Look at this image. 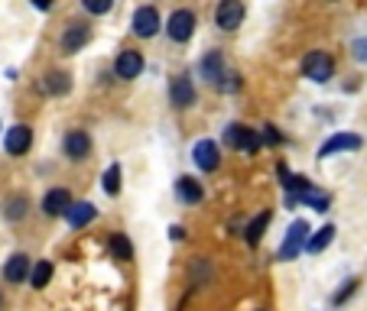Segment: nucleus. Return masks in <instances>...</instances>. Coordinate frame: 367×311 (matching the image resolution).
I'll return each mask as SVG.
<instances>
[{"mask_svg":"<svg viewBox=\"0 0 367 311\" xmlns=\"http://www.w3.org/2000/svg\"><path fill=\"white\" fill-rule=\"evenodd\" d=\"M306 244H309V224H306V220H292V227L286 230V240H283L280 253H276V260H280V263L296 260L299 253L306 250Z\"/></svg>","mask_w":367,"mask_h":311,"instance_id":"obj_1","label":"nucleus"},{"mask_svg":"<svg viewBox=\"0 0 367 311\" xmlns=\"http://www.w3.org/2000/svg\"><path fill=\"white\" fill-rule=\"evenodd\" d=\"M302 75L309 78V81H316V84H325L328 78L335 75V62L328 52L316 49V52H309L306 59H302Z\"/></svg>","mask_w":367,"mask_h":311,"instance_id":"obj_2","label":"nucleus"},{"mask_svg":"<svg viewBox=\"0 0 367 311\" xmlns=\"http://www.w3.org/2000/svg\"><path fill=\"white\" fill-rule=\"evenodd\" d=\"M224 143H228V146H234V150L254 152V150H260V143H264V136L257 133V130H250V126H244V124H231L228 130H224Z\"/></svg>","mask_w":367,"mask_h":311,"instance_id":"obj_3","label":"nucleus"},{"mask_svg":"<svg viewBox=\"0 0 367 311\" xmlns=\"http://www.w3.org/2000/svg\"><path fill=\"white\" fill-rule=\"evenodd\" d=\"M361 146H364V140H361L358 133H335L322 143L318 159H328V156H335V152H358Z\"/></svg>","mask_w":367,"mask_h":311,"instance_id":"obj_4","label":"nucleus"},{"mask_svg":"<svg viewBox=\"0 0 367 311\" xmlns=\"http://www.w3.org/2000/svg\"><path fill=\"white\" fill-rule=\"evenodd\" d=\"M166 33H169L172 42H188L192 33H195V13H192V10H176V13L169 17Z\"/></svg>","mask_w":367,"mask_h":311,"instance_id":"obj_5","label":"nucleus"},{"mask_svg":"<svg viewBox=\"0 0 367 311\" xmlns=\"http://www.w3.org/2000/svg\"><path fill=\"white\" fill-rule=\"evenodd\" d=\"M198 72H202V78H205L208 84L221 88V91H224V78H231L228 72H224V55L221 52H208L205 59L198 62Z\"/></svg>","mask_w":367,"mask_h":311,"instance_id":"obj_6","label":"nucleus"},{"mask_svg":"<svg viewBox=\"0 0 367 311\" xmlns=\"http://www.w3.org/2000/svg\"><path fill=\"white\" fill-rule=\"evenodd\" d=\"M192 162H195L202 172H214L218 162H221V152H218V143L214 140H198L192 146Z\"/></svg>","mask_w":367,"mask_h":311,"instance_id":"obj_7","label":"nucleus"},{"mask_svg":"<svg viewBox=\"0 0 367 311\" xmlns=\"http://www.w3.org/2000/svg\"><path fill=\"white\" fill-rule=\"evenodd\" d=\"M240 20H244V4L240 0H221L218 10H214V23L221 29H238Z\"/></svg>","mask_w":367,"mask_h":311,"instance_id":"obj_8","label":"nucleus"},{"mask_svg":"<svg viewBox=\"0 0 367 311\" xmlns=\"http://www.w3.org/2000/svg\"><path fill=\"white\" fill-rule=\"evenodd\" d=\"M156 29H160V10L156 7H137L134 10V33H137L140 39L156 36Z\"/></svg>","mask_w":367,"mask_h":311,"instance_id":"obj_9","label":"nucleus"},{"mask_svg":"<svg viewBox=\"0 0 367 311\" xmlns=\"http://www.w3.org/2000/svg\"><path fill=\"white\" fill-rule=\"evenodd\" d=\"M33 146V130L26 124H17L7 130V140H4V150L10 152V156H23L26 150Z\"/></svg>","mask_w":367,"mask_h":311,"instance_id":"obj_10","label":"nucleus"},{"mask_svg":"<svg viewBox=\"0 0 367 311\" xmlns=\"http://www.w3.org/2000/svg\"><path fill=\"white\" fill-rule=\"evenodd\" d=\"M140 72H143V55H140L137 49L120 52L117 62H114V75L124 78V81H130V78H140Z\"/></svg>","mask_w":367,"mask_h":311,"instance_id":"obj_11","label":"nucleus"},{"mask_svg":"<svg viewBox=\"0 0 367 311\" xmlns=\"http://www.w3.org/2000/svg\"><path fill=\"white\" fill-rule=\"evenodd\" d=\"M72 194L65 192V188H52L49 194L43 198V211L49 214V218H62V214H69V208H72Z\"/></svg>","mask_w":367,"mask_h":311,"instance_id":"obj_12","label":"nucleus"},{"mask_svg":"<svg viewBox=\"0 0 367 311\" xmlns=\"http://www.w3.org/2000/svg\"><path fill=\"white\" fill-rule=\"evenodd\" d=\"M88 39H91V29H88V23H72L69 29H65V36H62V52H65V55H72V52H78Z\"/></svg>","mask_w":367,"mask_h":311,"instance_id":"obj_13","label":"nucleus"},{"mask_svg":"<svg viewBox=\"0 0 367 311\" xmlns=\"http://www.w3.org/2000/svg\"><path fill=\"white\" fill-rule=\"evenodd\" d=\"M169 98L176 107H192L195 104V84H192V78H186V75L176 78L169 88Z\"/></svg>","mask_w":367,"mask_h":311,"instance_id":"obj_14","label":"nucleus"},{"mask_svg":"<svg viewBox=\"0 0 367 311\" xmlns=\"http://www.w3.org/2000/svg\"><path fill=\"white\" fill-rule=\"evenodd\" d=\"M88 152H91V136L85 130H72L65 136V156L69 159H88Z\"/></svg>","mask_w":367,"mask_h":311,"instance_id":"obj_15","label":"nucleus"},{"mask_svg":"<svg viewBox=\"0 0 367 311\" xmlns=\"http://www.w3.org/2000/svg\"><path fill=\"white\" fill-rule=\"evenodd\" d=\"M30 272H33V266H30V256H26V253H13L7 260V266H4V279H7V282H26Z\"/></svg>","mask_w":367,"mask_h":311,"instance_id":"obj_16","label":"nucleus"},{"mask_svg":"<svg viewBox=\"0 0 367 311\" xmlns=\"http://www.w3.org/2000/svg\"><path fill=\"white\" fill-rule=\"evenodd\" d=\"M176 194H179V201H186V204H198L202 198H205L202 182H195L192 176H182L179 182H176Z\"/></svg>","mask_w":367,"mask_h":311,"instance_id":"obj_17","label":"nucleus"},{"mask_svg":"<svg viewBox=\"0 0 367 311\" xmlns=\"http://www.w3.org/2000/svg\"><path fill=\"white\" fill-rule=\"evenodd\" d=\"M98 218V208H94L91 201H78L69 208V214H65V220H69L72 227H88L91 220Z\"/></svg>","mask_w":367,"mask_h":311,"instance_id":"obj_18","label":"nucleus"},{"mask_svg":"<svg viewBox=\"0 0 367 311\" xmlns=\"http://www.w3.org/2000/svg\"><path fill=\"white\" fill-rule=\"evenodd\" d=\"M69 88H72V81H69V75H65V72H49V75H46V81H43V91L46 94H69Z\"/></svg>","mask_w":367,"mask_h":311,"instance_id":"obj_19","label":"nucleus"},{"mask_svg":"<svg viewBox=\"0 0 367 311\" xmlns=\"http://www.w3.org/2000/svg\"><path fill=\"white\" fill-rule=\"evenodd\" d=\"M332 237H335V227H332V224H325V227H318L316 234L309 237V244H306V253H322L325 246L332 244Z\"/></svg>","mask_w":367,"mask_h":311,"instance_id":"obj_20","label":"nucleus"},{"mask_svg":"<svg viewBox=\"0 0 367 311\" xmlns=\"http://www.w3.org/2000/svg\"><path fill=\"white\" fill-rule=\"evenodd\" d=\"M52 279V263L49 260H39L33 266V272H30V282H33V289H46V282Z\"/></svg>","mask_w":367,"mask_h":311,"instance_id":"obj_21","label":"nucleus"},{"mask_svg":"<svg viewBox=\"0 0 367 311\" xmlns=\"http://www.w3.org/2000/svg\"><path fill=\"white\" fill-rule=\"evenodd\" d=\"M108 246H111V253L117 260H130V256H134V244H130L124 234H114L111 240H108Z\"/></svg>","mask_w":367,"mask_h":311,"instance_id":"obj_22","label":"nucleus"},{"mask_svg":"<svg viewBox=\"0 0 367 311\" xmlns=\"http://www.w3.org/2000/svg\"><path fill=\"white\" fill-rule=\"evenodd\" d=\"M101 188L108 194H117L120 192V166H117V162H111V166H108V172L101 176Z\"/></svg>","mask_w":367,"mask_h":311,"instance_id":"obj_23","label":"nucleus"},{"mask_svg":"<svg viewBox=\"0 0 367 311\" xmlns=\"http://www.w3.org/2000/svg\"><path fill=\"white\" fill-rule=\"evenodd\" d=\"M26 208H30L26 194H13V198L7 201V208H4V214H7V220H20L26 214Z\"/></svg>","mask_w":367,"mask_h":311,"instance_id":"obj_24","label":"nucleus"},{"mask_svg":"<svg viewBox=\"0 0 367 311\" xmlns=\"http://www.w3.org/2000/svg\"><path fill=\"white\" fill-rule=\"evenodd\" d=\"M266 224H270V211H264V214H257V218L250 220V227H247V244H250V246L260 240V234H264Z\"/></svg>","mask_w":367,"mask_h":311,"instance_id":"obj_25","label":"nucleus"},{"mask_svg":"<svg viewBox=\"0 0 367 311\" xmlns=\"http://www.w3.org/2000/svg\"><path fill=\"white\" fill-rule=\"evenodd\" d=\"M351 55H354L358 62H364V65H367V36H361V39L351 42Z\"/></svg>","mask_w":367,"mask_h":311,"instance_id":"obj_26","label":"nucleus"},{"mask_svg":"<svg viewBox=\"0 0 367 311\" xmlns=\"http://www.w3.org/2000/svg\"><path fill=\"white\" fill-rule=\"evenodd\" d=\"M85 10L88 13H108V10H111V0H85Z\"/></svg>","mask_w":367,"mask_h":311,"instance_id":"obj_27","label":"nucleus"},{"mask_svg":"<svg viewBox=\"0 0 367 311\" xmlns=\"http://www.w3.org/2000/svg\"><path fill=\"white\" fill-rule=\"evenodd\" d=\"M264 136H266V143H273V146H276V143H283V136L276 133V126H270V124L264 126Z\"/></svg>","mask_w":367,"mask_h":311,"instance_id":"obj_28","label":"nucleus"},{"mask_svg":"<svg viewBox=\"0 0 367 311\" xmlns=\"http://www.w3.org/2000/svg\"><path fill=\"white\" fill-rule=\"evenodd\" d=\"M169 237H172V240H182V237H186V230H182V227H169Z\"/></svg>","mask_w":367,"mask_h":311,"instance_id":"obj_29","label":"nucleus"},{"mask_svg":"<svg viewBox=\"0 0 367 311\" xmlns=\"http://www.w3.org/2000/svg\"><path fill=\"white\" fill-rule=\"evenodd\" d=\"M0 305H4V295H0Z\"/></svg>","mask_w":367,"mask_h":311,"instance_id":"obj_30","label":"nucleus"}]
</instances>
